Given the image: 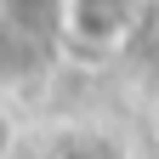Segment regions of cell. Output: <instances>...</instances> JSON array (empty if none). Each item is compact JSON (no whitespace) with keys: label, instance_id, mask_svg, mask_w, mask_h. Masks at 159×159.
I'll return each mask as SVG.
<instances>
[{"label":"cell","instance_id":"cell-1","mask_svg":"<svg viewBox=\"0 0 159 159\" xmlns=\"http://www.w3.org/2000/svg\"><path fill=\"white\" fill-rule=\"evenodd\" d=\"M148 0H63V17L80 40L91 46H119L136 23H142Z\"/></svg>","mask_w":159,"mask_h":159}]
</instances>
